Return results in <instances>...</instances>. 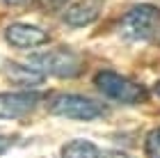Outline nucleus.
<instances>
[{
    "instance_id": "9d476101",
    "label": "nucleus",
    "mask_w": 160,
    "mask_h": 158,
    "mask_svg": "<svg viewBox=\"0 0 160 158\" xmlns=\"http://www.w3.org/2000/svg\"><path fill=\"white\" fill-rule=\"evenodd\" d=\"M144 149H147L149 158H160V128H156V131H151L147 135V145H144Z\"/></svg>"
},
{
    "instance_id": "f03ea898",
    "label": "nucleus",
    "mask_w": 160,
    "mask_h": 158,
    "mask_svg": "<svg viewBox=\"0 0 160 158\" xmlns=\"http://www.w3.org/2000/svg\"><path fill=\"white\" fill-rule=\"evenodd\" d=\"M94 87L110 101L126 103V105H137L149 99V89L140 85L137 80H130L126 76H119L114 71H98L94 76Z\"/></svg>"
},
{
    "instance_id": "f257e3e1",
    "label": "nucleus",
    "mask_w": 160,
    "mask_h": 158,
    "mask_svg": "<svg viewBox=\"0 0 160 158\" xmlns=\"http://www.w3.org/2000/svg\"><path fill=\"white\" fill-rule=\"evenodd\" d=\"M160 32V9L153 5H137L119 18V37L123 41H149Z\"/></svg>"
},
{
    "instance_id": "0eeeda50",
    "label": "nucleus",
    "mask_w": 160,
    "mask_h": 158,
    "mask_svg": "<svg viewBox=\"0 0 160 158\" xmlns=\"http://www.w3.org/2000/svg\"><path fill=\"white\" fill-rule=\"evenodd\" d=\"M103 0H76L62 14V21L69 28H87L101 16Z\"/></svg>"
},
{
    "instance_id": "f8f14e48",
    "label": "nucleus",
    "mask_w": 160,
    "mask_h": 158,
    "mask_svg": "<svg viewBox=\"0 0 160 158\" xmlns=\"http://www.w3.org/2000/svg\"><path fill=\"white\" fill-rule=\"evenodd\" d=\"M108 158H130L128 154H121V151H114V154H110Z\"/></svg>"
},
{
    "instance_id": "4468645a",
    "label": "nucleus",
    "mask_w": 160,
    "mask_h": 158,
    "mask_svg": "<svg viewBox=\"0 0 160 158\" xmlns=\"http://www.w3.org/2000/svg\"><path fill=\"white\" fill-rule=\"evenodd\" d=\"M153 92H156V96H160V80L153 85Z\"/></svg>"
},
{
    "instance_id": "9b49d317",
    "label": "nucleus",
    "mask_w": 160,
    "mask_h": 158,
    "mask_svg": "<svg viewBox=\"0 0 160 158\" xmlns=\"http://www.w3.org/2000/svg\"><path fill=\"white\" fill-rule=\"evenodd\" d=\"M5 5H9V7H21V5H28L30 0H2Z\"/></svg>"
},
{
    "instance_id": "423d86ee",
    "label": "nucleus",
    "mask_w": 160,
    "mask_h": 158,
    "mask_svg": "<svg viewBox=\"0 0 160 158\" xmlns=\"http://www.w3.org/2000/svg\"><path fill=\"white\" fill-rule=\"evenodd\" d=\"M39 105L37 92H5L0 94V119H18Z\"/></svg>"
},
{
    "instance_id": "39448f33",
    "label": "nucleus",
    "mask_w": 160,
    "mask_h": 158,
    "mask_svg": "<svg viewBox=\"0 0 160 158\" xmlns=\"http://www.w3.org/2000/svg\"><path fill=\"white\" fill-rule=\"evenodd\" d=\"M5 39L7 44L14 48H21V51H28V48H37L48 44V32L39 25L32 23H9L5 28Z\"/></svg>"
},
{
    "instance_id": "6e6552de",
    "label": "nucleus",
    "mask_w": 160,
    "mask_h": 158,
    "mask_svg": "<svg viewBox=\"0 0 160 158\" xmlns=\"http://www.w3.org/2000/svg\"><path fill=\"white\" fill-rule=\"evenodd\" d=\"M5 74L7 78H9V83L18 85V87H34V85H41L43 80H46V74L39 69H34L32 64H18V62H9L5 67Z\"/></svg>"
},
{
    "instance_id": "ddd939ff",
    "label": "nucleus",
    "mask_w": 160,
    "mask_h": 158,
    "mask_svg": "<svg viewBox=\"0 0 160 158\" xmlns=\"http://www.w3.org/2000/svg\"><path fill=\"white\" fill-rule=\"evenodd\" d=\"M48 5H62V3H67V0H46Z\"/></svg>"
},
{
    "instance_id": "20e7f679",
    "label": "nucleus",
    "mask_w": 160,
    "mask_h": 158,
    "mask_svg": "<svg viewBox=\"0 0 160 158\" xmlns=\"http://www.w3.org/2000/svg\"><path fill=\"white\" fill-rule=\"evenodd\" d=\"M46 108L55 117H67V119H78V121H92L105 115L103 103L87 99L82 94H53L48 96Z\"/></svg>"
},
{
    "instance_id": "1a4fd4ad",
    "label": "nucleus",
    "mask_w": 160,
    "mask_h": 158,
    "mask_svg": "<svg viewBox=\"0 0 160 158\" xmlns=\"http://www.w3.org/2000/svg\"><path fill=\"white\" fill-rule=\"evenodd\" d=\"M62 158H101V149L89 140H71L62 147Z\"/></svg>"
},
{
    "instance_id": "7ed1b4c3",
    "label": "nucleus",
    "mask_w": 160,
    "mask_h": 158,
    "mask_svg": "<svg viewBox=\"0 0 160 158\" xmlns=\"http://www.w3.org/2000/svg\"><path fill=\"white\" fill-rule=\"evenodd\" d=\"M28 64L34 69L43 71L46 76H57V78H78L85 71V62L78 53L69 48H50V51H39L28 57Z\"/></svg>"
}]
</instances>
